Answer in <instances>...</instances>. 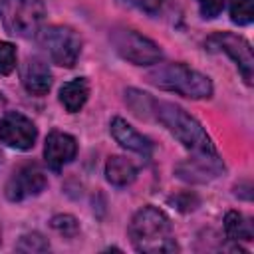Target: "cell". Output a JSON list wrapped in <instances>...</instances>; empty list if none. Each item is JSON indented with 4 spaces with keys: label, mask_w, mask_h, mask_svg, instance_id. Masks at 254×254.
<instances>
[{
    "label": "cell",
    "mask_w": 254,
    "mask_h": 254,
    "mask_svg": "<svg viewBox=\"0 0 254 254\" xmlns=\"http://www.w3.org/2000/svg\"><path fill=\"white\" fill-rule=\"evenodd\" d=\"M4 107H6V97H4L2 93H0V113L4 111Z\"/></svg>",
    "instance_id": "cell-25"
},
{
    "label": "cell",
    "mask_w": 254,
    "mask_h": 254,
    "mask_svg": "<svg viewBox=\"0 0 254 254\" xmlns=\"http://www.w3.org/2000/svg\"><path fill=\"white\" fill-rule=\"evenodd\" d=\"M109 131L113 135V139L127 151L139 153L143 157H151L153 153V143L151 139H147L145 135H141L135 127H131L123 117H113L109 123Z\"/></svg>",
    "instance_id": "cell-12"
},
{
    "label": "cell",
    "mask_w": 254,
    "mask_h": 254,
    "mask_svg": "<svg viewBox=\"0 0 254 254\" xmlns=\"http://www.w3.org/2000/svg\"><path fill=\"white\" fill-rule=\"evenodd\" d=\"M109 40L115 48V52L131 62L133 65H151V64H159L163 58V50L157 42H153L151 38L139 34L133 28L127 26H117L111 30Z\"/></svg>",
    "instance_id": "cell-5"
},
{
    "label": "cell",
    "mask_w": 254,
    "mask_h": 254,
    "mask_svg": "<svg viewBox=\"0 0 254 254\" xmlns=\"http://www.w3.org/2000/svg\"><path fill=\"white\" fill-rule=\"evenodd\" d=\"M46 187H48V179L44 171L36 163H28L12 173V177L4 187V194L12 202H22L26 198L38 196Z\"/></svg>",
    "instance_id": "cell-8"
},
{
    "label": "cell",
    "mask_w": 254,
    "mask_h": 254,
    "mask_svg": "<svg viewBox=\"0 0 254 254\" xmlns=\"http://www.w3.org/2000/svg\"><path fill=\"white\" fill-rule=\"evenodd\" d=\"M125 101L127 105L133 109V113L141 119H149L151 117V107H153V97L145 91H139V89H127L125 91Z\"/></svg>",
    "instance_id": "cell-17"
},
{
    "label": "cell",
    "mask_w": 254,
    "mask_h": 254,
    "mask_svg": "<svg viewBox=\"0 0 254 254\" xmlns=\"http://www.w3.org/2000/svg\"><path fill=\"white\" fill-rule=\"evenodd\" d=\"M127 232H129L133 248L139 252L167 254V252L179 250L169 216L153 204H145L133 214Z\"/></svg>",
    "instance_id": "cell-1"
},
{
    "label": "cell",
    "mask_w": 254,
    "mask_h": 254,
    "mask_svg": "<svg viewBox=\"0 0 254 254\" xmlns=\"http://www.w3.org/2000/svg\"><path fill=\"white\" fill-rule=\"evenodd\" d=\"M77 155V141L73 135L64 131H52L46 137L44 159L52 171H62Z\"/></svg>",
    "instance_id": "cell-11"
},
{
    "label": "cell",
    "mask_w": 254,
    "mask_h": 254,
    "mask_svg": "<svg viewBox=\"0 0 254 254\" xmlns=\"http://www.w3.org/2000/svg\"><path fill=\"white\" fill-rule=\"evenodd\" d=\"M89 97V81L85 77H75L60 87V103L67 113H77Z\"/></svg>",
    "instance_id": "cell-14"
},
{
    "label": "cell",
    "mask_w": 254,
    "mask_h": 254,
    "mask_svg": "<svg viewBox=\"0 0 254 254\" xmlns=\"http://www.w3.org/2000/svg\"><path fill=\"white\" fill-rule=\"evenodd\" d=\"M196 4H198L202 18H206V20L216 18L224 8V0H196Z\"/></svg>",
    "instance_id": "cell-23"
},
{
    "label": "cell",
    "mask_w": 254,
    "mask_h": 254,
    "mask_svg": "<svg viewBox=\"0 0 254 254\" xmlns=\"http://www.w3.org/2000/svg\"><path fill=\"white\" fill-rule=\"evenodd\" d=\"M147 79L159 89L173 91L190 99H208L214 91L208 75L185 64H161L147 73Z\"/></svg>",
    "instance_id": "cell-3"
},
{
    "label": "cell",
    "mask_w": 254,
    "mask_h": 254,
    "mask_svg": "<svg viewBox=\"0 0 254 254\" xmlns=\"http://www.w3.org/2000/svg\"><path fill=\"white\" fill-rule=\"evenodd\" d=\"M16 250L18 252H46V250H50V244H48V240L42 236V234H38V232H28V234H24L20 240H18V244H16Z\"/></svg>",
    "instance_id": "cell-20"
},
{
    "label": "cell",
    "mask_w": 254,
    "mask_h": 254,
    "mask_svg": "<svg viewBox=\"0 0 254 254\" xmlns=\"http://www.w3.org/2000/svg\"><path fill=\"white\" fill-rule=\"evenodd\" d=\"M16 69V48L10 42H0V75H10Z\"/></svg>",
    "instance_id": "cell-21"
},
{
    "label": "cell",
    "mask_w": 254,
    "mask_h": 254,
    "mask_svg": "<svg viewBox=\"0 0 254 254\" xmlns=\"http://www.w3.org/2000/svg\"><path fill=\"white\" fill-rule=\"evenodd\" d=\"M135 177H137V167L127 157L113 155V157L107 159V163H105V179L111 185L125 187V185H131L135 181Z\"/></svg>",
    "instance_id": "cell-15"
},
{
    "label": "cell",
    "mask_w": 254,
    "mask_h": 254,
    "mask_svg": "<svg viewBox=\"0 0 254 254\" xmlns=\"http://www.w3.org/2000/svg\"><path fill=\"white\" fill-rule=\"evenodd\" d=\"M22 85L32 95H46L52 87V71L40 58H28L22 65Z\"/></svg>",
    "instance_id": "cell-13"
},
{
    "label": "cell",
    "mask_w": 254,
    "mask_h": 254,
    "mask_svg": "<svg viewBox=\"0 0 254 254\" xmlns=\"http://www.w3.org/2000/svg\"><path fill=\"white\" fill-rule=\"evenodd\" d=\"M38 34H40V44L46 48L54 64L62 67L75 65L81 54V38L73 28L54 24V26L42 28Z\"/></svg>",
    "instance_id": "cell-6"
},
{
    "label": "cell",
    "mask_w": 254,
    "mask_h": 254,
    "mask_svg": "<svg viewBox=\"0 0 254 254\" xmlns=\"http://www.w3.org/2000/svg\"><path fill=\"white\" fill-rule=\"evenodd\" d=\"M206 52H224L238 67L242 79L250 85L254 77V58H252V46L246 38L236 36L232 32H216L206 38L204 42Z\"/></svg>",
    "instance_id": "cell-7"
},
{
    "label": "cell",
    "mask_w": 254,
    "mask_h": 254,
    "mask_svg": "<svg viewBox=\"0 0 254 254\" xmlns=\"http://www.w3.org/2000/svg\"><path fill=\"white\" fill-rule=\"evenodd\" d=\"M224 234H226L228 240H232L234 244H238L242 240H252L254 230H252L250 220L242 212L228 210L226 216H224Z\"/></svg>",
    "instance_id": "cell-16"
},
{
    "label": "cell",
    "mask_w": 254,
    "mask_h": 254,
    "mask_svg": "<svg viewBox=\"0 0 254 254\" xmlns=\"http://www.w3.org/2000/svg\"><path fill=\"white\" fill-rule=\"evenodd\" d=\"M135 2H137L139 8H143V10H147V12H155V10L161 6L163 0H135Z\"/></svg>",
    "instance_id": "cell-24"
},
{
    "label": "cell",
    "mask_w": 254,
    "mask_h": 254,
    "mask_svg": "<svg viewBox=\"0 0 254 254\" xmlns=\"http://www.w3.org/2000/svg\"><path fill=\"white\" fill-rule=\"evenodd\" d=\"M46 8L42 0H0L4 30L12 36L32 38L42 30Z\"/></svg>",
    "instance_id": "cell-4"
},
{
    "label": "cell",
    "mask_w": 254,
    "mask_h": 254,
    "mask_svg": "<svg viewBox=\"0 0 254 254\" xmlns=\"http://www.w3.org/2000/svg\"><path fill=\"white\" fill-rule=\"evenodd\" d=\"M0 242H2V230H0Z\"/></svg>",
    "instance_id": "cell-26"
},
{
    "label": "cell",
    "mask_w": 254,
    "mask_h": 254,
    "mask_svg": "<svg viewBox=\"0 0 254 254\" xmlns=\"http://www.w3.org/2000/svg\"><path fill=\"white\" fill-rule=\"evenodd\" d=\"M151 115L157 121H161L167 127V131L179 143H183V147H187L189 151H192V153H214L216 151L212 145V139L208 137V133L200 125V121L194 119L181 105H175L171 101L153 99Z\"/></svg>",
    "instance_id": "cell-2"
},
{
    "label": "cell",
    "mask_w": 254,
    "mask_h": 254,
    "mask_svg": "<svg viewBox=\"0 0 254 254\" xmlns=\"http://www.w3.org/2000/svg\"><path fill=\"white\" fill-rule=\"evenodd\" d=\"M171 204L181 212H190L198 206V196L192 192H181V194L171 198Z\"/></svg>",
    "instance_id": "cell-22"
},
{
    "label": "cell",
    "mask_w": 254,
    "mask_h": 254,
    "mask_svg": "<svg viewBox=\"0 0 254 254\" xmlns=\"http://www.w3.org/2000/svg\"><path fill=\"white\" fill-rule=\"evenodd\" d=\"M224 173V163L222 159L214 153H194L192 157L181 161L175 167V175L185 181V183H192V185H202L208 183L216 177H220Z\"/></svg>",
    "instance_id": "cell-9"
},
{
    "label": "cell",
    "mask_w": 254,
    "mask_h": 254,
    "mask_svg": "<svg viewBox=\"0 0 254 254\" xmlns=\"http://www.w3.org/2000/svg\"><path fill=\"white\" fill-rule=\"evenodd\" d=\"M230 20L238 26H246L254 20V0H228Z\"/></svg>",
    "instance_id": "cell-18"
},
{
    "label": "cell",
    "mask_w": 254,
    "mask_h": 254,
    "mask_svg": "<svg viewBox=\"0 0 254 254\" xmlns=\"http://www.w3.org/2000/svg\"><path fill=\"white\" fill-rule=\"evenodd\" d=\"M50 226L56 232H60L62 236H67V238H73L79 232V222L71 214H56V216H52Z\"/></svg>",
    "instance_id": "cell-19"
},
{
    "label": "cell",
    "mask_w": 254,
    "mask_h": 254,
    "mask_svg": "<svg viewBox=\"0 0 254 254\" xmlns=\"http://www.w3.org/2000/svg\"><path fill=\"white\" fill-rule=\"evenodd\" d=\"M38 127L18 111H10L0 119V141L18 151H30L36 145Z\"/></svg>",
    "instance_id": "cell-10"
}]
</instances>
